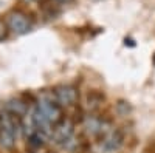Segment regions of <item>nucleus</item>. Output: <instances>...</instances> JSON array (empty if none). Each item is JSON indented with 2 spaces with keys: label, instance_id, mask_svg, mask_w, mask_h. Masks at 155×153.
<instances>
[{
  "label": "nucleus",
  "instance_id": "obj_8",
  "mask_svg": "<svg viewBox=\"0 0 155 153\" xmlns=\"http://www.w3.org/2000/svg\"><path fill=\"white\" fill-rule=\"evenodd\" d=\"M102 100H104V96L96 93V91H92V93L87 96V107L90 110H96L102 104Z\"/></svg>",
  "mask_w": 155,
  "mask_h": 153
},
{
  "label": "nucleus",
  "instance_id": "obj_7",
  "mask_svg": "<svg viewBox=\"0 0 155 153\" xmlns=\"http://www.w3.org/2000/svg\"><path fill=\"white\" fill-rule=\"evenodd\" d=\"M16 133L5 129H0V147L5 150H12L16 147Z\"/></svg>",
  "mask_w": 155,
  "mask_h": 153
},
{
  "label": "nucleus",
  "instance_id": "obj_3",
  "mask_svg": "<svg viewBox=\"0 0 155 153\" xmlns=\"http://www.w3.org/2000/svg\"><path fill=\"white\" fill-rule=\"evenodd\" d=\"M53 94L54 100L61 107H71L79 100V90L74 85H58Z\"/></svg>",
  "mask_w": 155,
  "mask_h": 153
},
{
  "label": "nucleus",
  "instance_id": "obj_9",
  "mask_svg": "<svg viewBox=\"0 0 155 153\" xmlns=\"http://www.w3.org/2000/svg\"><path fill=\"white\" fill-rule=\"evenodd\" d=\"M28 142H30V145H33V147H36V148L42 147V145L45 144V135L36 130V132H33V133L30 135Z\"/></svg>",
  "mask_w": 155,
  "mask_h": 153
},
{
  "label": "nucleus",
  "instance_id": "obj_1",
  "mask_svg": "<svg viewBox=\"0 0 155 153\" xmlns=\"http://www.w3.org/2000/svg\"><path fill=\"white\" fill-rule=\"evenodd\" d=\"M5 22H6L8 30L16 36H23V34H27L33 30L31 17L27 12H23L20 9H12L11 12H8Z\"/></svg>",
  "mask_w": 155,
  "mask_h": 153
},
{
  "label": "nucleus",
  "instance_id": "obj_2",
  "mask_svg": "<svg viewBox=\"0 0 155 153\" xmlns=\"http://www.w3.org/2000/svg\"><path fill=\"white\" fill-rule=\"evenodd\" d=\"M36 107L39 108V111L44 114V118L53 127L64 119V116H62V107L58 104L56 100H51L48 97H44V99L39 100V104Z\"/></svg>",
  "mask_w": 155,
  "mask_h": 153
},
{
  "label": "nucleus",
  "instance_id": "obj_5",
  "mask_svg": "<svg viewBox=\"0 0 155 153\" xmlns=\"http://www.w3.org/2000/svg\"><path fill=\"white\" fill-rule=\"evenodd\" d=\"M123 141H124V136L120 130H110L107 135H104V138H102L101 150L104 153H115L123 145Z\"/></svg>",
  "mask_w": 155,
  "mask_h": 153
},
{
  "label": "nucleus",
  "instance_id": "obj_4",
  "mask_svg": "<svg viewBox=\"0 0 155 153\" xmlns=\"http://www.w3.org/2000/svg\"><path fill=\"white\" fill-rule=\"evenodd\" d=\"M73 132H74V125L70 119H65L64 118L61 122H58L54 127H53V130H51V136H53L54 139V142L56 144H62V145H65L71 136H73Z\"/></svg>",
  "mask_w": 155,
  "mask_h": 153
},
{
  "label": "nucleus",
  "instance_id": "obj_6",
  "mask_svg": "<svg viewBox=\"0 0 155 153\" xmlns=\"http://www.w3.org/2000/svg\"><path fill=\"white\" fill-rule=\"evenodd\" d=\"M5 107H6V110L12 114V116L17 118L19 121L23 119V118L28 114V104H27L25 100L19 99V97H12V99H9L6 104H5Z\"/></svg>",
  "mask_w": 155,
  "mask_h": 153
},
{
  "label": "nucleus",
  "instance_id": "obj_11",
  "mask_svg": "<svg viewBox=\"0 0 155 153\" xmlns=\"http://www.w3.org/2000/svg\"><path fill=\"white\" fill-rule=\"evenodd\" d=\"M25 2H28V3H39V5H41L44 0H25Z\"/></svg>",
  "mask_w": 155,
  "mask_h": 153
},
{
  "label": "nucleus",
  "instance_id": "obj_12",
  "mask_svg": "<svg viewBox=\"0 0 155 153\" xmlns=\"http://www.w3.org/2000/svg\"><path fill=\"white\" fill-rule=\"evenodd\" d=\"M56 2H59V3H71V2H74V0H56Z\"/></svg>",
  "mask_w": 155,
  "mask_h": 153
},
{
  "label": "nucleus",
  "instance_id": "obj_10",
  "mask_svg": "<svg viewBox=\"0 0 155 153\" xmlns=\"http://www.w3.org/2000/svg\"><path fill=\"white\" fill-rule=\"evenodd\" d=\"M8 33H9V30H8V27H6V22H5L3 19H0V42H3V40L6 39Z\"/></svg>",
  "mask_w": 155,
  "mask_h": 153
}]
</instances>
